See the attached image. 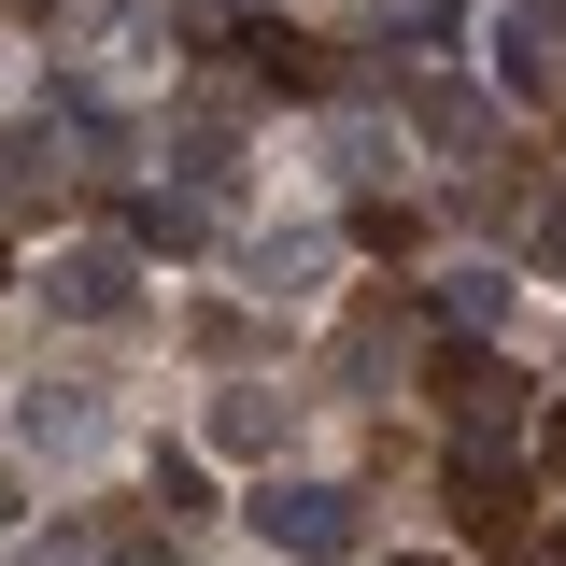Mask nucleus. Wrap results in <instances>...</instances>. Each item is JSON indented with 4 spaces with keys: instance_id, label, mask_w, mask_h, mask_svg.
Segmentation results:
<instances>
[{
    "instance_id": "obj_1",
    "label": "nucleus",
    "mask_w": 566,
    "mask_h": 566,
    "mask_svg": "<svg viewBox=\"0 0 566 566\" xmlns=\"http://www.w3.org/2000/svg\"><path fill=\"white\" fill-rule=\"evenodd\" d=\"M453 524H468L482 553H510V566H566V538L524 524V482H510L495 453H468V439H453Z\"/></svg>"
},
{
    "instance_id": "obj_2",
    "label": "nucleus",
    "mask_w": 566,
    "mask_h": 566,
    "mask_svg": "<svg viewBox=\"0 0 566 566\" xmlns=\"http://www.w3.org/2000/svg\"><path fill=\"white\" fill-rule=\"evenodd\" d=\"M255 538L297 553V566H340L368 524H354V482H270V495H255Z\"/></svg>"
},
{
    "instance_id": "obj_3",
    "label": "nucleus",
    "mask_w": 566,
    "mask_h": 566,
    "mask_svg": "<svg viewBox=\"0 0 566 566\" xmlns=\"http://www.w3.org/2000/svg\"><path fill=\"white\" fill-rule=\"evenodd\" d=\"M43 297H57L71 326H128V312H142V270H128V241H71L57 270H43Z\"/></svg>"
},
{
    "instance_id": "obj_4",
    "label": "nucleus",
    "mask_w": 566,
    "mask_h": 566,
    "mask_svg": "<svg viewBox=\"0 0 566 566\" xmlns=\"http://www.w3.org/2000/svg\"><path fill=\"white\" fill-rule=\"evenodd\" d=\"M14 439H29V453H99V439H114V411H99V397H85V382H29V397H14Z\"/></svg>"
},
{
    "instance_id": "obj_5",
    "label": "nucleus",
    "mask_w": 566,
    "mask_h": 566,
    "mask_svg": "<svg viewBox=\"0 0 566 566\" xmlns=\"http://www.w3.org/2000/svg\"><path fill=\"white\" fill-rule=\"evenodd\" d=\"M241 57H255V85H283V99H326V85H340L312 29H241Z\"/></svg>"
},
{
    "instance_id": "obj_6",
    "label": "nucleus",
    "mask_w": 566,
    "mask_h": 566,
    "mask_svg": "<svg viewBox=\"0 0 566 566\" xmlns=\"http://www.w3.org/2000/svg\"><path fill=\"white\" fill-rule=\"evenodd\" d=\"M283 439V397L270 382H227V397H212V453H270Z\"/></svg>"
},
{
    "instance_id": "obj_7",
    "label": "nucleus",
    "mask_w": 566,
    "mask_h": 566,
    "mask_svg": "<svg viewBox=\"0 0 566 566\" xmlns=\"http://www.w3.org/2000/svg\"><path fill=\"white\" fill-rule=\"evenodd\" d=\"M411 128H424V142H453V156H468V142H482L495 114H482V85H453V71H439V85H411Z\"/></svg>"
},
{
    "instance_id": "obj_8",
    "label": "nucleus",
    "mask_w": 566,
    "mask_h": 566,
    "mask_svg": "<svg viewBox=\"0 0 566 566\" xmlns=\"http://www.w3.org/2000/svg\"><path fill=\"white\" fill-rule=\"evenodd\" d=\"M57 128H0V199H57Z\"/></svg>"
},
{
    "instance_id": "obj_9",
    "label": "nucleus",
    "mask_w": 566,
    "mask_h": 566,
    "mask_svg": "<svg viewBox=\"0 0 566 566\" xmlns=\"http://www.w3.org/2000/svg\"><path fill=\"white\" fill-rule=\"evenodd\" d=\"M255 283H270V297H312V283H326V227H297V241H270V255H255Z\"/></svg>"
},
{
    "instance_id": "obj_10",
    "label": "nucleus",
    "mask_w": 566,
    "mask_h": 566,
    "mask_svg": "<svg viewBox=\"0 0 566 566\" xmlns=\"http://www.w3.org/2000/svg\"><path fill=\"white\" fill-rule=\"evenodd\" d=\"M482 326H510V270H453V340H482Z\"/></svg>"
},
{
    "instance_id": "obj_11",
    "label": "nucleus",
    "mask_w": 566,
    "mask_h": 566,
    "mask_svg": "<svg viewBox=\"0 0 566 566\" xmlns=\"http://www.w3.org/2000/svg\"><path fill=\"white\" fill-rule=\"evenodd\" d=\"M142 241H170V255L212 241V199H199V185H185V199H142Z\"/></svg>"
},
{
    "instance_id": "obj_12",
    "label": "nucleus",
    "mask_w": 566,
    "mask_h": 566,
    "mask_svg": "<svg viewBox=\"0 0 566 566\" xmlns=\"http://www.w3.org/2000/svg\"><path fill=\"white\" fill-rule=\"evenodd\" d=\"M156 510H170V538H185V524H199V510H212V482H199V468H185V453H156Z\"/></svg>"
},
{
    "instance_id": "obj_13",
    "label": "nucleus",
    "mask_w": 566,
    "mask_h": 566,
    "mask_svg": "<svg viewBox=\"0 0 566 566\" xmlns=\"http://www.w3.org/2000/svg\"><path fill=\"white\" fill-rule=\"evenodd\" d=\"M524 255H538V270H553V283H566V199H553V212H538V227H524Z\"/></svg>"
},
{
    "instance_id": "obj_14",
    "label": "nucleus",
    "mask_w": 566,
    "mask_h": 566,
    "mask_svg": "<svg viewBox=\"0 0 566 566\" xmlns=\"http://www.w3.org/2000/svg\"><path fill=\"white\" fill-rule=\"evenodd\" d=\"M114 566H185V553H170L156 524H128V538H114Z\"/></svg>"
},
{
    "instance_id": "obj_15",
    "label": "nucleus",
    "mask_w": 566,
    "mask_h": 566,
    "mask_svg": "<svg viewBox=\"0 0 566 566\" xmlns=\"http://www.w3.org/2000/svg\"><path fill=\"white\" fill-rule=\"evenodd\" d=\"M538 482H566V397H553V424H538Z\"/></svg>"
},
{
    "instance_id": "obj_16",
    "label": "nucleus",
    "mask_w": 566,
    "mask_h": 566,
    "mask_svg": "<svg viewBox=\"0 0 566 566\" xmlns=\"http://www.w3.org/2000/svg\"><path fill=\"white\" fill-rule=\"evenodd\" d=\"M0 538H14V468H0Z\"/></svg>"
},
{
    "instance_id": "obj_17",
    "label": "nucleus",
    "mask_w": 566,
    "mask_h": 566,
    "mask_svg": "<svg viewBox=\"0 0 566 566\" xmlns=\"http://www.w3.org/2000/svg\"><path fill=\"white\" fill-rule=\"evenodd\" d=\"M397 566H439V553H397Z\"/></svg>"
},
{
    "instance_id": "obj_18",
    "label": "nucleus",
    "mask_w": 566,
    "mask_h": 566,
    "mask_svg": "<svg viewBox=\"0 0 566 566\" xmlns=\"http://www.w3.org/2000/svg\"><path fill=\"white\" fill-rule=\"evenodd\" d=\"M29 14H43V0H29Z\"/></svg>"
},
{
    "instance_id": "obj_19",
    "label": "nucleus",
    "mask_w": 566,
    "mask_h": 566,
    "mask_svg": "<svg viewBox=\"0 0 566 566\" xmlns=\"http://www.w3.org/2000/svg\"><path fill=\"white\" fill-rule=\"evenodd\" d=\"M0 283H14V270H0Z\"/></svg>"
}]
</instances>
